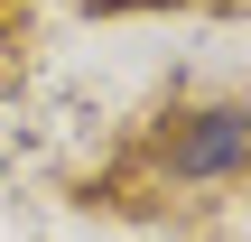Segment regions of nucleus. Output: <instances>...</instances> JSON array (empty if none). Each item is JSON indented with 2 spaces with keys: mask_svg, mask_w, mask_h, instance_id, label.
I'll list each match as a JSON object with an SVG mask.
<instances>
[{
  "mask_svg": "<svg viewBox=\"0 0 251 242\" xmlns=\"http://www.w3.org/2000/svg\"><path fill=\"white\" fill-rule=\"evenodd\" d=\"M251 168V103H196L168 121V177L177 187H233Z\"/></svg>",
  "mask_w": 251,
  "mask_h": 242,
  "instance_id": "1",
  "label": "nucleus"
},
{
  "mask_svg": "<svg viewBox=\"0 0 251 242\" xmlns=\"http://www.w3.org/2000/svg\"><path fill=\"white\" fill-rule=\"evenodd\" d=\"M242 196H251V168H242Z\"/></svg>",
  "mask_w": 251,
  "mask_h": 242,
  "instance_id": "2",
  "label": "nucleus"
}]
</instances>
